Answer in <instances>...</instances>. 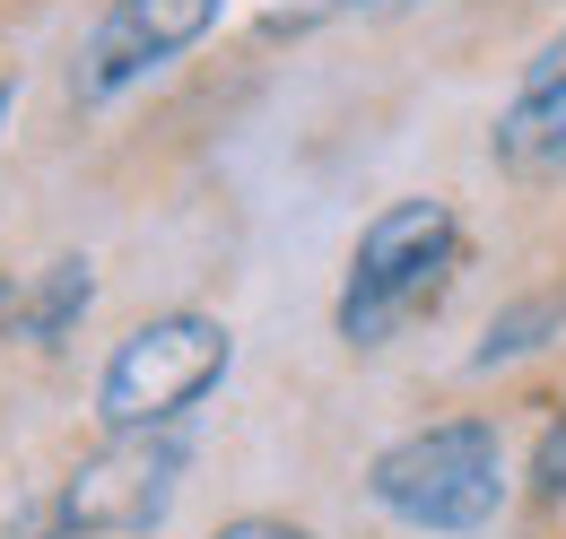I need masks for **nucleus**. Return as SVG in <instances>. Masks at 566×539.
<instances>
[{
  "instance_id": "9",
  "label": "nucleus",
  "mask_w": 566,
  "mask_h": 539,
  "mask_svg": "<svg viewBox=\"0 0 566 539\" xmlns=\"http://www.w3.org/2000/svg\"><path fill=\"white\" fill-rule=\"evenodd\" d=\"M210 539H314L305 522H280V514H244V522H227V531H210Z\"/></svg>"
},
{
  "instance_id": "6",
  "label": "nucleus",
  "mask_w": 566,
  "mask_h": 539,
  "mask_svg": "<svg viewBox=\"0 0 566 539\" xmlns=\"http://www.w3.org/2000/svg\"><path fill=\"white\" fill-rule=\"evenodd\" d=\"M489 157L505 175H549V166H566V27L523 62V78H514V96H505V114H496V131H489Z\"/></svg>"
},
{
  "instance_id": "13",
  "label": "nucleus",
  "mask_w": 566,
  "mask_h": 539,
  "mask_svg": "<svg viewBox=\"0 0 566 539\" xmlns=\"http://www.w3.org/2000/svg\"><path fill=\"white\" fill-rule=\"evenodd\" d=\"M9 96H18V87H9V78H0V123H9Z\"/></svg>"
},
{
  "instance_id": "5",
  "label": "nucleus",
  "mask_w": 566,
  "mask_h": 539,
  "mask_svg": "<svg viewBox=\"0 0 566 539\" xmlns=\"http://www.w3.org/2000/svg\"><path fill=\"white\" fill-rule=\"evenodd\" d=\"M218 9H227V0H114V9L96 18L78 70H71L78 105H105V96H123L132 78L166 70L175 53H192V44L218 27Z\"/></svg>"
},
{
  "instance_id": "7",
  "label": "nucleus",
  "mask_w": 566,
  "mask_h": 539,
  "mask_svg": "<svg viewBox=\"0 0 566 539\" xmlns=\"http://www.w3.org/2000/svg\"><path fill=\"white\" fill-rule=\"evenodd\" d=\"M87 296H96L87 262H53L35 287H0V323L18 339H62L78 314H87Z\"/></svg>"
},
{
  "instance_id": "3",
  "label": "nucleus",
  "mask_w": 566,
  "mask_h": 539,
  "mask_svg": "<svg viewBox=\"0 0 566 539\" xmlns=\"http://www.w3.org/2000/svg\"><path fill=\"white\" fill-rule=\"evenodd\" d=\"M235 366V331L218 314H157L123 339L96 374V418L123 426H175L192 401H210Z\"/></svg>"
},
{
  "instance_id": "12",
  "label": "nucleus",
  "mask_w": 566,
  "mask_h": 539,
  "mask_svg": "<svg viewBox=\"0 0 566 539\" xmlns=\"http://www.w3.org/2000/svg\"><path fill=\"white\" fill-rule=\"evenodd\" d=\"M0 539H62V522H53V505H44V514H27L18 531H0Z\"/></svg>"
},
{
  "instance_id": "11",
  "label": "nucleus",
  "mask_w": 566,
  "mask_h": 539,
  "mask_svg": "<svg viewBox=\"0 0 566 539\" xmlns=\"http://www.w3.org/2000/svg\"><path fill=\"white\" fill-rule=\"evenodd\" d=\"M541 487H549V496H566V426L549 435V453H541Z\"/></svg>"
},
{
  "instance_id": "8",
  "label": "nucleus",
  "mask_w": 566,
  "mask_h": 539,
  "mask_svg": "<svg viewBox=\"0 0 566 539\" xmlns=\"http://www.w3.org/2000/svg\"><path fill=\"white\" fill-rule=\"evenodd\" d=\"M549 331H566V287H541V296L505 305V314L489 323V339L471 348V374H496V366H514V357L549 348Z\"/></svg>"
},
{
  "instance_id": "4",
  "label": "nucleus",
  "mask_w": 566,
  "mask_h": 539,
  "mask_svg": "<svg viewBox=\"0 0 566 539\" xmlns=\"http://www.w3.org/2000/svg\"><path fill=\"white\" fill-rule=\"evenodd\" d=\"M175 487H184V435L175 426H123L114 444H96L62 478L53 522H62V539H148L166 522Z\"/></svg>"
},
{
  "instance_id": "1",
  "label": "nucleus",
  "mask_w": 566,
  "mask_h": 539,
  "mask_svg": "<svg viewBox=\"0 0 566 539\" xmlns=\"http://www.w3.org/2000/svg\"><path fill=\"white\" fill-rule=\"evenodd\" d=\"M453 262H462V226H453V209L436 201V192H410V201L375 209L366 235H357V253H349L340 305H332L340 339L349 348H384L401 323L436 314Z\"/></svg>"
},
{
  "instance_id": "10",
  "label": "nucleus",
  "mask_w": 566,
  "mask_h": 539,
  "mask_svg": "<svg viewBox=\"0 0 566 539\" xmlns=\"http://www.w3.org/2000/svg\"><path fill=\"white\" fill-rule=\"evenodd\" d=\"M340 9H366V0H280V27H314V18H340Z\"/></svg>"
},
{
  "instance_id": "2",
  "label": "nucleus",
  "mask_w": 566,
  "mask_h": 539,
  "mask_svg": "<svg viewBox=\"0 0 566 539\" xmlns=\"http://www.w3.org/2000/svg\"><path fill=\"white\" fill-rule=\"evenodd\" d=\"M366 496H375L392 522H410V531L471 539L505 514V435H496L489 418L419 426V435H401L392 453H375Z\"/></svg>"
}]
</instances>
